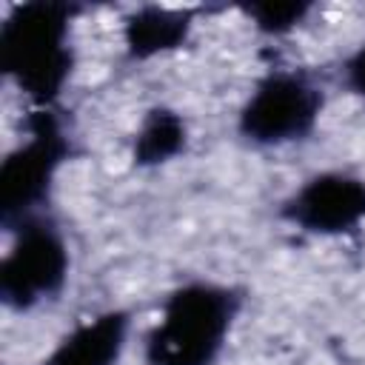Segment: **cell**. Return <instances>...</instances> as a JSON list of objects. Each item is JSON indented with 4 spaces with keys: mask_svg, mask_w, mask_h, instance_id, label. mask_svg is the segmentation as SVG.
I'll return each mask as SVG.
<instances>
[{
    "mask_svg": "<svg viewBox=\"0 0 365 365\" xmlns=\"http://www.w3.org/2000/svg\"><path fill=\"white\" fill-rule=\"evenodd\" d=\"M277 217L305 237H354L365 228V177L348 168L314 171L279 200Z\"/></svg>",
    "mask_w": 365,
    "mask_h": 365,
    "instance_id": "obj_6",
    "label": "cell"
},
{
    "mask_svg": "<svg viewBox=\"0 0 365 365\" xmlns=\"http://www.w3.org/2000/svg\"><path fill=\"white\" fill-rule=\"evenodd\" d=\"M77 6L31 0L0 23V68L31 108H60L77 68Z\"/></svg>",
    "mask_w": 365,
    "mask_h": 365,
    "instance_id": "obj_1",
    "label": "cell"
},
{
    "mask_svg": "<svg viewBox=\"0 0 365 365\" xmlns=\"http://www.w3.org/2000/svg\"><path fill=\"white\" fill-rule=\"evenodd\" d=\"M339 86L365 106V40L356 43L339 63Z\"/></svg>",
    "mask_w": 365,
    "mask_h": 365,
    "instance_id": "obj_11",
    "label": "cell"
},
{
    "mask_svg": "<svg viewBox=\"0 0 365 365\" xmlns=\"http://www.w3.org/2000/svg\"><path fill=\"white\" fill-rule=\"evenodd\" d=\"M314 11H317V6L302 3V0H262V3L242 6L245 20L262 37H288L297 29H302Z\"/></svg>",
    "mask_w": 365,
    "mask_h": 365,
    "instance_id": "obj_10",
    "label": "cell"
},
{
    "mask_svg": "<svg viewBox=\"0 0 365 365\" xmlns=\"http://www.w3.org/2000/svg\"><path fill=\"white\" fill-rule=\"evenodd\" d=\"M245 291L222 279H185L174 285L143 336L145 365H217L228 348Z\"/></svg>",
    "mask_w": 365,
    "mask_h": 365,
    "instance_id": "obj_2",
    "label": "cell"
},
{
    "mask_svg": "<svg viewBox=\"0 0 365 365\" xmlns=\"http://www.w3.org/2000/svg\"><path fill=\"white\" fill-rule=\"evenodd\" d=\"M325 111V88L305 68H268L254 80L234 114L240 143L257 151L308 143Z\"/></svg>",
    "mask_w": 365,
    "mask_h": 365,
    "instance_id": "obj_4",
    "label": "cell"
},
{
    "mask_svg": "<svg viewBox=\"0 0 365 365\" xmlns=\"http://www.w3.org/2000/svg\"><path fill=\"white\" fill-rule=\"evenodd\" d=\"M74 157V137L60 108H31L23 137L0 163V222L14 228L23 220L51 211L60 171Z\"/></svg>",
    "mask_w": 365,
    "mask_h": 365,
    "instance_id": "obj_3",
    "label": "cell"
},
{
    "mask_svg": "<svg viewBox=\"0 0 365 365\" xmlns=\"http://www.w3.org/2000/svg\"><path fill=\"white\" fill-rule=\"evenodd\" d=\"M134 331L131 308L111 305L77 319L43 354L40 365H120Z\"/></svg>",
    "mask_w": 365,
    "mask_h": 365,
    "instance_id": "obj_7",
    "label": "cell"
},
{
    "mask_svg": "<svg viewBox=\"0 0 365 365\" xmlns=\"http://www.w3.org/2000/svg\"><path fill=\"white\" fill-rule=\"evenodd\" d=\"M197 29V9L180 6H137L123 17V51L134 63L168 57L188 46Z\"/></svg>",
    "mask_w": 365,
    "mask_h": 365,
    "instance_id": "obj_8",
    "label": "cell"
},
{
    "mask_svg": "<svg viewBox=\"0 0 365 365\" xmlns=\"http://www.w3.org/2000/svg\"><path fill=\"white\" fill-rule=\"evenodd\" d=\"M9 248L0 259V302L11 314H31L54 299L71 277V248L51 211L34 214L9 228Z\"/></svg>",
    "mask_w": 365,
    "mask_h": 365,
    "instance_id": "obj_5",
    "label": "cell"
},
{
    "mask_svg": "<svg viewBox=\"0 0 365 365\" xmlns=\"http://www.w3.org/2000/svg\"><path fill=\"white\" fill-rule=\"evenodd\" d=\"M188 140H191L188 123L177 108L151 106L137 123V131H134L131 148H128V160L140 171L163 168L185 154Z\"/></svg>",
    "mask_w": 365,
    "mask_h": 365,
    "instance_id": "obj_9",
    "label": "cell"
}]
</instances>
